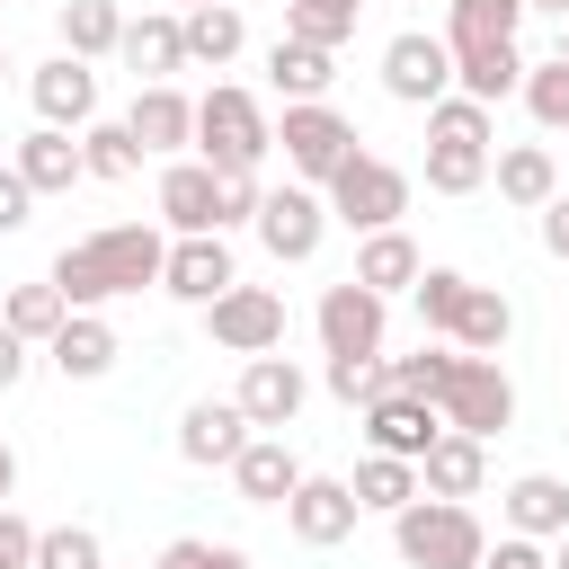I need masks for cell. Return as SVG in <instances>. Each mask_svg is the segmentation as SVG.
Instances as JSON below:
<instances>
[{
  "mask_svg": "<svg viewBox=\"0 0 569 569\" xmlns=\"http://www.w3.org/2000/svg\"><path fill=\"white\" fill-rule=\"evenodd\" d=\"M160 267H169V240H160L151 222H107V231L71 240V249L53 258V276H44V284H53L71 311H89V302H116V293L160 284Z\"/></svg>",
  "mask_w": 569,
  "mask_h": 569,
  "instance_id": "1",
  "label": "cell"
},
{
  "mask_svg": "<svg viewBox=\"0 0 569 569\" xmlns=\"http://www.w3.org/2000/svg\"><path fill=\"white\" fill-rule=\"evenodd\" d=\"M276 151V124L249 89H204L196 98V160L222 178H258V160Z\"/></svg>",
  "mask_w": 569,
  "mask_h": 569,
  "instance_id": "2",
  "label": "cell"
},
{
  "mask_svg": "<svg viewBox=\"0 0 569 569\" xmlns=\"http://www.w3.org/2000/svg\"><path fill=\"white\" fill-rule=\"evenodd\" d=\"M391 542H400L409 569H480L489 560V533H480V516L462 498H409L391 516Z\"/></svg>",
  "mask_w": 569,
  "mask_h": 569,
  "instance_id": "3",
  "label": "cell"
},
{
  "mask_svg": "<svg viewBox=\"0 0 569 569\" xmlns=\"http://www.w3.org/2000/svg\"><path fill=\"white\" fill-rule=\"evenodd\" d=\"M489 178V107L480 98H436L427 107V187L471 196Z\"/></svg>",
  "mask_w": 569,
  "mask_h": 569,
  "instance_id": "4",
  "label": "cell"
},
{
  "mask_svg": "<svg viewBox=\"0 0 569 569\" xmlns=\"http://www.w3.org/2000/svg\"><path fill=\"white\" fill-rule=\"evenodd\" d=\"M436 409H445L453 436H480V445H489V436H507V418H516V382L498 373V356H453Z\"/></svg>",
  "mask_w": 569,
  "mask_h": 569,
  "instance_id": "5",
  "label": "cell"
},
{
  "mask_svg": "<svg viewBox=\"0 0 569 569\" xmlns=\"http://www.w3.org/2000/svg\"><path fill=\"white\" fill-rule=\"evenodd\" d=\"M276 142H284V169H293L302 187H329V178L356 160V124H347L329 98H311V107H284Z\"/></svg>",
  "mask_w": 569,
  "mask_h": 569,
  "instance_id": "6",
  "label": "cell"
},
{
  "mask_svg": "<svg viewBox=\"0 0 569 569\" xmlns=\"http://www.w3.org/2000/svg\"><path fill=\"white\" fill-rule=\"evenodd\" d=\"M329 213H338L347 231H400V213H409V178H400L391 160L356 151V160L329 178Z\"/></svg>",
  "mask_w": 569,
  "mask_h": 569,
  "instance_id": "7",
  "label": "cell"
},
{
  "mask_svg": "<svg viewBox=\"0 0 569 569\" xmlns=\"http://www.w3.org/2000/svg\"><path fill=\"white\" fill-rule=\"evenodd\" d=\"M204 329H213V347H231L240 365H249V356H276V347H284V293L231 284L222 302H204Z\"/></svg>",
  "mask_w": 569,
  "mask_h": 569,
  "instance_id": "8",
  "label": "cell"
},
{
  "mask_svg": "<svg viewBox=\"0 0 569 569\" xmlns=\"http://www.w3.org/2000/svg\"><path fill=\"white\" fill-rule=\"evenodd\" d=\"M382 89L400 98V107H436V98H453V44L445 36H391L382 44Z\"/></svg>",
  "mask_w": 569,
  "mask_h": 569,
  "instance_id": "9",
  "label": "cell"
},
{
  "mask_svg": "<svg viewBox=\"0 0 569 569\" xmlns=\"http://www.w3.org/2000/svg\"><path fill=\"white\" fill-rule=\"evenodd\" d=\"M320 231H329V204H320L311 187H267V204H258V240H267V258L302 267V258L320 249Z\"/></svg>",
  "mask_w": 569,
  "mask_h": 569,
  "instance_id": "10",
  "label": "cell"
},
{
  "mask_svg": "<svg viewBox=\"0 0 569 569\" xmlns=\"http://www.w3.org/2000/svg\"><path fill=\"white\" fill-rule=\"evenodd\" d=\"M445 436V409L436 400H409V391H382L373 409H365V445L373 453H391V462H427V445Z\"/></svg>",
  "mask_w": 569,
  "mask_h": 569,
  "instance_id": "11",
  "label": "cell"
},
{
  "mask_svg": "<svg viewBox=\"0 0 569 569\" xmlns=\"http://www.w3.org/2000/svg\"><path fill=\"white\" fill-rule=\"evenodd\" d=\"M36 116L44 124H62V133H89L98 124V71L80 62V53H53V62H36Z\"/></svg>",
  "mask_w": 569,
  "mask_h": 569,
  "instance_id": "12",
  "label": "cell"
},
{
  "mask_svg": "<svg viewBox=\"0 0 569 569\" xmlns=\"http://www.w3.org/2000/svg\"><path fill=\"white\" fill-rule=\"evenodd\" d=\"M160 222H169L178 240L222 231V169H204V160H169V169H160Z\"/></svg>",
  "mask_w": 569,
  "mask_h": 569,
  "instance_id": "13",
  "label": "cell"
},
{
  "mask_svg": "<svg viewBox=\"0 0 569 569\" xmlns=\"http://www.w3.org/2000/svg\"><path fill=\"white\" fill-rule=\"evenodd\" d=\"M240 276H231V249H222V231H196V240H169V267H160V293H178V302H222Z\"/></svg>",
  "mask_w": 569,
  "mask_h": 569,
  "instance_id": "14",
  "label": "cell"
},
{
  "mask_svg": "<svg viewBox=\"0 0 569 569\" xmlns=\"http://www.w3.org/2000/svg\"><path fill=\"white\" fill-rule=\"evenodd\" d=\"M320 347L329 356H382V293H365L356 276L320 293Z\"/></svg>",
  "mask_w": 569,
  "mask_h": 569,
  "instance_id": "15",
  "label": "cell"
},
{
  "mask_svg": "<svg viewBox=\"0 0 569 569\" xmlns=\"http://www.w3.org/2000/svg\"><path fill=\"white\" fill-rule=\"evenodd\" d=\"M231 400H240L249 427H293V418H302V365H293V356H249Z\"/></svg>",
  "mask_w": 569,
  "mask_h": 569,
  "instance_id": "16",
  "label": "cell"
},
{
  "mask_svg": "<svg viewBox=\"0 0 569 569\" xmlns=\"http://www.w3.org/2000/svg\"><path fill=\"white\" fill-rule=\"evenodd\" d=\"M356 516H365V507H356V489H347V480H320V471H311V480L284 498V525H293L311 551L347 542V533H356Z\"/></svg>",
  "mask_w": 569,
  "mask_h": 569,
  "instance_id": "17",
  "label": "cell"
},
{
  "mask_svg": "<svg viewBox=\"0 0 569 569\" xmlns=\"http://www.w3.org/2000/svg\"><path fill=\"white\" fill-rule=\"evenodd\" d=\"M178 453L204 462V471H213V462L231 471V462L249 453V418H240V400H196V409L178 418Z\"/></svg>",
  "mask_w": 569,
  "mask_h": 569,
  "instance_id": "18",
  "label": "cell"
},
{
  "mask_svg": "<svg viewBox=\"0 0 569 569\" xmlns=\"http://www.w3.org/2000/svg\"><path fill=\"white\" fill-rule=\"evenodd\" d=\"M116 53L133 62V89H160L169 71H187V18H124Z\"/></svg>",
  "mask_w": 569,
  "mask_h": 569,
  "instance_id": "19",
  "label": "cell"
},
{
  "mask_svg": "<svg viewBox=\"0 0 569 569\" xmlns=\"http://www.w3.org/2000/svg\"><path fill=\"white\" fill-rule=\"evenodd\" d=\"M124 133H133L142 151H187V142H196V98H178L169 80H160V89H133Z\"/></svg>",
  "mask_w": 569,
  "mask_h": 569,
  "instance_id": "20",
  "label": "cell"
},
{
  "mask_svg": "<svg viewBox=\"0 0 569 569\" xmlns=\"http://www.w3.org/2000/svg\"><path fill=\"white\" fill-rule=\"evenodd\" d=\"M231 480H240V498H249V507H284L311 471L293 462V445H284V436H249V453L231 462Z\"/></svg>",
  "mask_w": 569,
  "mask_h": 569,
  "instance_id": "21",
  "label": "cell"
},
{
  "mask_svg": "<svg viewBox=\"0 0 569 569\" xmlns=\"http://www.w3.org/2000/svg\"><path fill=\"white\" fill-rule=\"evenodd\" d=\"M480 480H489V453H480V436H453V427L418 462V489L427 498H480Z\"/></svg>",
  "mask_w": 569,
  "mask_h": 569,
  "instance_id": "22",
  "label": "cell"
},
{
  "mask_svg": "<svg viewBox=\"0 0 569 569\" xmlns=\"http://www.w3.org/2000/svg\"><path fill=\"white\" fill-rule=\"evenodd\" d=\"M507 533H525V542H542V533H569V480H551V471H525V480H507Z\"/></svg>",
  "mask_w": 569,
  "mask_h": 569,
  "instance_id": "23",
  "label": "cell"
},
{
  "mask_svg": "<svg viewBox=\"0 0 569 569\" xmlns=\"http://www.w3.org/2000/svg\"><path fill=\"white\" fill-rule=\"evenodd\" d=\"M9 169H18L36 196H71V178H89V169H80V142H71L62 124H36V133L18 142V160H9Z\"/></svg>",
  "mask_w": 569,
  "mask_h": 569,
  "instance_id": "24",
  "label": "cell"
},
{
  "mask_svg": "<svg viewBox=\"0 0 569 569\" xmlns=\"http://www.w3.org/2000/svg\"><path fill=\"white\" fill-rule=\"evenodd\" d=\"M418 276H427V258H418L409 231H365V249H356V284H365V293L391 302V293H409Z\"/></svg>",
  "mask_w": 569,
  "mask_h": 569,
  "instance_id": "25",
  "label": "cell"
},
{
  "mask_svg": "<svg viewBox=\"0 0 569 569\" xmlns=\"http://www.w3.org/2000/svg\"><path fill=\"white\" fill-rule=\"evenodd\" d=\"M525 71H533V62H525L516 44H471V53H453V89H462V98H480V107L516 98V89H525Z\"/></svg>",
  "mask_w": 569,
  "mask_h": 569,
  "instance_id": "26",
  "label": "cell"
},
{
  "mask_svg": "<svg viewBox=\"0 0 569 569\" xmlns=\"http://www.w3.org/2000/svg\"><path fill=\"white\" fill-rule=\"evenodd\" d=\"M507 329H516L507 293H498V284H462V302H453V329H445V338H453L462 356H498V347H507Z\"/></svg>",
  "mask_w": 569,
  "mask_h": 569,
  "instance_id": "27",
  "label": "cell"
},
{
  "mask_svg": "<svg viewBox=\"0 0 569 569\" xmlns=\"http://www.w3.org/2000/svg\"><path fill=\"white\" fill-rule=\"evenodd\" d=\"M44 356L62 365V382H98V373L116 365V329H107L98 311H71V320H62V338H53Z\"/></svg>",
  "mask_w": 569,
  "mask_h": 569,
  "instance_id": "28",
  "label": "cell"
},
{
  "mask_svg": "<svg viewBox=\"0 0 569 569\" xmlns=\"http://www.w3.org/2000/svg\"><path fill=\"white\" fill-rule=\"evenodd\" d=\"M267 71H276V89H284V107H311L329 80H338V53H320V44H302V36H276V53H267Z\"/></svg>",
  "mask_w": 569,
  "mask_h": 569,
  "instance_id": "29",
  "label": "cell"
},
{
  "mask_svg": "<svg viewBox=\"0 0 569 569\" xmlns=\"http://www.w3.org/2000/svg\"><path fill=\"white\" fill-rule=\"evenodd\" d=\"M516 18L525 0H445V44L471 53V44H516Z\"/></svg>",
  "mask_w": 569,
  "mask_h": 569,
  "instance_id": "30",
  "label": "cell"
},
{
  "mask_svg": "<svg viewBox=\"0 0 569 569\" xmlns=\"http://www.w3.org/2000/svg\"><path fill=\"white\" fill-rule=\"evenodd\" d=\"M498 196L542 213V204L560 196V169H551V151H542V142H516V151H498Z\"/></svg>",
  "mask_w": 569,
  "mask_h": 569,
  "instance_id": "31",
  "label": "cell"
},
{
  "mask_svg": "<svg viewBox=\"0 0 569 569\" xmlns=\"http://www.w3.org/2000/svg\"><path fill=\"white\" fill-rule=\"evenodd\" d=\"M240 44H249V27H240V9H231V0H213V9H187V62L222 71Z\"/></svg>",
  "mask_w": 569,
  "mask_h": 569,
  "instance_id": "32",
  "label": "cell"
},
{
  "mask_svg": "<svg viewBox=\"0 0 569 569\" xmlns=\"http://www.w3.org/2000/svg\"><path fill=\"white\" fill-rule=\"evenodd\" d=\"M347 489H356V507H382V516H400L409 498H427L418 489V462H391V453H365Z\"/></svg>",
  "mask_w": 569,
  "mask_h": 569,
  "instance_id": "33",
  "label": "cell"
},
{
  "mask_svg": "<svg viewBox=\"0 0 569 569\" xmlns=\"http://www.w3.org/2000/svg\"><path fill=\"white\" fill-rule=\"evenodd\" d=\"M116 44H124V18H116V0H62V53L98 62V53H116Z\"/></svg>",
  "mask_w": 569,
  "mask_h": 569,
  "instance_id": "34",
  "label": "cell"
},
{
  "mask_svg": "<svg viewBox=\"0 0 569 569\" xmlns=\"http://www.w3.org/2000/svg\"><path fill=\"white\" fill-rule=\"evenodd\" d=\"M356 9H365V0H284V36H302V44L338 53V44L356 36Z\"/></svg>",
  "mask_w": 569,
  "mask_h": 569,
  "instance_id": "35",
  "label": "cell"
},
{
  "mask_svg": "<svg viewBox=\"0 0 569 569\" xmlns=\"http://www.w3.org/2000/svg\"><path fill=\"white\" fill-rule=\"evenodd\" d=\"M0 320H9V329H18L27 347H53V338H62V320H71V302H62L53 284H18Z\"/></svg>",
  "mask_w": 569,
  "mask_h": 569,
  "instance_id": "36",
  "label": "cell"
},
{
  "mask_svg": "<svg viewBox=\"0 0 569 569\" xmlns=\"http://www.w3.org/2000/svg\"><path fill=\"white\" fill-rule=\"evenodd\" d=\"M516 98L533 107V124H542V133H569V53H551V62H533Z\"/></svg>",
  "mask_w": 569,
  "mask_h": 569,
  "instance_id": "37",
  "label": "cell"
},
{
  "mask_svg": "<svg viewBox=\"0 0 569 569\" xmlns=\"http://www.w3.org/2000/svg\"><path fill=\"white\" fill-rule=\"evenodd\" d=\"M80 169H89V178H133V169H142V142H133L124 124H89V133H80Z\"/></svg>",
  "mask_w": 569,
  "mask_h": 569,
  "instance_id": "38",
  "label": "cell"
},
{
  "mask_svg": "<svg viewBox=\"0 0 569 569\" xmlns=\"http://www.w3.org/2000/svg\"><path fill=\"white\" fill-rule=\"evenodd\" d=\"M329 391H338L347 409H373V400L391 391V365H382V356H329Z\"/></svg>",
  "mask_w": 569,
  "mask_h": 569,
  "instance_id": "39",
  "label": "cell"
},
{
  "mask_svg": "<svg viewBox=\"0 0 569 569\" xmlns=\"http://www.w3.org/2000/svg\"><path fill=\"white\" fill-rule=\"evenodd\" d=\"M36 569H107V551H98L89 525H44L36 533Z\"/></svg>",
  "mask_w": 569,
  "mask_h": 569,
  "instance_id": "40",
  "label": "cell"
},
{
  "mask_svg": "<svg viewBox=\"0 0 569 569\" xmlns=\"http://www.w3.org/2000/svg\"><path fill=\"white\" fill-rule=\"evenodd\" d=\"M453 356H462V347H418V356H391V391L436 400V391H445V373H453Z\"/></svg>",
  "mask_w": 569,
  "mask_h": 569,
  "instance_id": "41",
  "label": "cell"
},
{
  "mask_svg": "<svg viewBox=\"0 0 569 569\" xmlns=\"http://www.w3.org/2000/svg\"><path fill=\"white\" fill-rule=\"evenodd\" d=\"M462 284H471V276H462V267H427V276H418V284H409V293H418V320H427V329H436V338H445V329H453V302H462Z\"/></svg>",
  "mask_w": 569,
  "mask_h": 569,
  "instance_id": "42",
  "label": "cell"
},
{
  "mask_svg": "<svg viewBox=\"0 0 569 569\" xmlns=\"http://www.w3.org/2000/svg\"><path fill=\"white\" fill-rule=\"evenodd\" d=\"M151 569H249V551H240V542H196V533H178Z\"/></svg>",
  "mask_w": 569,
  "mask_h": 569,
  "instance_id": "43",
  "label": "cell"
},
{
  "mask_svg": "<svg viewBox=\"0 0 569 569\" xmlns=\"http://www.w3.org/2000/svg\"><path fill=\"white\" fill-rule=\"evenodd\" d=\"M0 569H36V525L18 507H0Z\"/></svg>",
  "mask_w": 569,
  "mask_h": 569,
  "instance_id": "44",
  "label": "cell"
},
{
  "mask_svg": "<svg viewBox=\"0 0 569 569\" xmlns=\"http://www.w3.org/2000/svg\"><path fill=\"white\" fill-rule=\"evenodd\" d=\"M258 204H267L258 178H222V231H231V222H258Z\"/></svg>",
  "mask_w": 569,
  "mask_h": 569,
  "instance_id": "45",
  "label": "cell"
},
{
  "mask_svg": "<svg viewBox=\"0 0 569 569\" xmlns=\"http://www.w3.org/2000/svg\"><path fill=\"white\" fill-rule=\"evenodd\" d=\"M27 213H36V187L18 169H0V231H27Z\"/></svg>",
  "mask_w": 569,
  "mask_h": 569,
  "instance_id": "46",
  "label": "cell"
},
{
  "mask_svg": "<svg viewBox=\"0 0 569 569\" xmlns=\"http://www.w3.org/2000/svg\"><path fill=\"white\" fill-rule=\"evenodd\" d=\"M480 569H551V560H542V551H533L525 533H507V542H498V551H489Z\"/></svg>",
  "mask_w": 569,
  "mask_h": 569,
  "instance_id": "47",
  "label": "cell"
},
{
  "mask_svg": "<svg viewBox=\"0 0 569 569\" xmlns=\"http://www.w3.org/2000/svg\"><path fill=\"white\" fill-rule=\"evenodd\" d=\"M542 249H551V258H569V196H551V204H542Z\"/></svg>",
  "mask_w": 569,
  "mask_h": 569,
  "instance_id": "48",
  "label": "cell"
},
{
  "mask_svg": "<svg viewBox=\"0 0 569 569\" xmlns=\"http://www.w3.org/2000/svg\"><path fill=\"white\" fill-rule=\"evenodd\" d=\"M18 373H27V338L0 320V391H18Z\"/></svg>",
  "mask_w": 569,
  "mask_h": 569,
  "instance_id": "49",
  "label": "cell"
},
{
  "mask_svg": "<svg viewBox=\"0 0 569 569\" xmlns=\"http://www.w3.org/2000/svg\"><path fill=\"white\" fill-rule=\"evenodd\" d=\"M9 489H18V453L0 445V507H9Z\"/></svg>",
  "mask_w": 569,
  "mask_h": 569,
  "instance_id": "50",
  "label": "cell"
},
{
  "mask_svg": "<svg viewBox=\"0 0 569 569\" xmlns=\"http://www.w3.org/2000/svg\"><path fill=\"white\" fill-rule=\"evenodd\" d=\"M551 569H569V533H560V551H551Z\"/></svg>",
  "mask_w": 569,
  "mask_h": 569,
  "instance_id": "51",
  "label": "cell"
},
{
  "mask_svg": "<svg viewBox=\"0 0 569 569\" xmlns=\"http://www.w3.org/2000/svg\"><path fill=\"white\" fill-rule=\"evenodd\" d=\"M525 9H560V18H569V0H525Z\"/></svg>",
  "mask_w": 569,
  "mask_h": 569,
  "instance_id": "52",
  "label": "cell"
},
{
  "mask_svg": "<svg viewBox=\"0 0 569 569\" xmlns=\"http://www.w3.org/2000/svg\"><path fill=\"white\" fill-rule=\"evenodd\" d=\"M187 9H213V0H187Z\"/></svg>",
  "mask_w": 569,
  "mask_h": 569,
  "instance_id": "53",
  "label": "cell"
},
{
  "mask_svg": "<svg viewBox=\"0 0 569 569\" xmlns=\"http://www.w3.org/2000/svg\"><path fill=\"white\" fill-rule=\"evenodd\" d=\"M0 71H9V53H0Z\"/></svg>",
  "mask_w": 569,
  "mask_h": 569,
  "instance_id": "54",
  "label": "cell"
}]
</instances>
